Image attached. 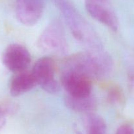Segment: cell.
Masks as SVG:
<instances>
[{
  "label": "cell",
  "instance_id": "cell-1",
  "mask_svg": "<svg viewBox=\"0 0 134 134\" xmlns=\"http://www.w3.org/2000/svg\"><path fill=\"white\" fill-rule=\"evenodd\" d=\"M113 66L110 57L100 49L72 55L66 60L64 69L76 72L93 80L107 76Z\"/></svg>",
  "mask_w": 134,
  "mask_h": 134
},
{
  "label": "cell",
  "instance_id": "cell-2",
  "mask_svg": "<svg viewBox=\"0 0 134 134\" xmlns=\"http://www.w3.org/2000/svg\"><path fill=\"white\" fill-rule=\"evenodd\" d=\"M74 38L87 46L88 50L102 49L94 30L86 21L76 9L67 0H55Z\"/></svg>",
  "mask_w": 134,
  "mask_h": 134
},
{
  "label": "cell",
  "instance_id": "cell-3",
  "mask_svg": "<svg viewBox=\"0 0 134 134\" xmlns=\"http://www.w3.org/2000/svg\"><path fill=\"white\" fill-rule=\"evenodd\" d=\"M38 47L47 53L65 54L68 43L64 28L59 20L51 22L40 36L37 42Z\"/></svg>",
  "mask_w": 134,
  "mask_h": 134
},
{
  "label": "cell",
  "instance_id": "cell-4",
  "mask_svg": "<svg viewBox=\"0 0 134 134\" xmlns=\"http://www.w3.org/2000/svg\"><path fill=\"white\" fill-rule=\"evenodd\" d=\"M32 74L37 86L50 94L57 93L60 85L55 78V64L52 58L43 57L38 59L33 66Z\"/></svg>",
  "mask_w": 134,
  "mask_h": 134
},
{
  "label": "cell",
  "instance_id": "cell-5",
  "mask_svg": "<svg viewBox=\"0 0 134 134\" xmlns=\"http://www.w3.org/2000/svg\"><path fill=\"white\" fill-rule=\"evenodd\" d=\"M60 83L66 95L74 97H83L92 95V80L73 70L64 69Z\"/></svg>",
  "mask_w": 134,
  "mask_h": 134
},
{
  "label": "cell",
  "instance_id": "cell-6",
  "mask_svg": "<svg viewBox=\"0 0 134 134\" xmlns=\"http://www.w3.org/2000/svg\"><path fill=\"white\" fill-rule=\"evenodd\" d=\"M2 60L9 70L16 74L27 70L31 63V55L23 45L12 43L5 50Z\"/></svg>",
  "mask_w": 134,
  "mask_h": 134
},
{
  "label": "cell",
  "instance_id": "cell-7",
  "mask_svg": "<svg viewBox=\"0 0 134 134\" xmlns=\"http://www.w3.org/2000/svg\"><path fill=\"white\" fill-rule=\"evenodd\" d=\"M44 9L42 0H16L15 15L17 20L26 26H32L40 19Z\"/></svg>",
  "mask_w": 134,
  "mask_h": 134
},
{
  "label": "cell",
  "instance_id": "cell-8",
  "mask_svg": "<svg viewBox=\"0 0 134 134\" xmlns=\"http://www.w3.org/2000/svg\"><path fill=\"white\" fill-rule=\"evenodd\" d=\"M86 9L89 15L97 21L114 32L118 30L119 23L116 15L109 7V2L97 0H86Z\"/></svg>",
  "mask_w": 134,
  "mask_h": 134
},
{
  "label": "cell",
  "instance_id": "cell-9",
  "mask_svg": "<svg viewBox=\"0 0 134 134\" xmlns=\"http://www.w3.org/2000/svg\"><path fill=\"white\" fill-rule=\"evenodd\" d=\"M36 86V82L31 71L25 70L16 73L10 82V93L13 97L20 96Z\"/></svg>",
  "mask_w": 134,
  "mask_h": 134
},
{
  "label": "cell",
  "instance_id": "cell-10",
  "mask_svg": "<svg viewBox=\"0 0 134 134\" xmlns=\"http://www.w3.org/2000/svg\"><path fill=\"white\" fill-rule=\"evenodd\" d=\"M64 103L73 111L87 114L94 113L97 109L96 99L92 95L83 97H74L66 95L64 97Z\"/></svg>",
  "mask_w": 134,
  "mask_h": 134
},
{
  "label": "cell",
  "instance_id": "cell-11",
  "mask_svg": "<svg viewBox=\"0 0 134 134\" xmlns=\"http://www.w3.org/2000/svg\"><path fill=\"white\" fill-rule=\"evenodd\" d=\"M87 134H107V124L100 116L92 113L87 114L86 120Z\"/></svg>",
  "mask_w": 134,
  "mask_h": 134
},
{
  "label": "cell",
  "instance_id": "cell-12",
  "mask_svg": "<svg viewBox=\"0 0 134 134\" xmlns=\"http://www.w3.org/2000/svg\"><path fill=\"white\" fill-rule=\"evenodd\" d=\"M109 99L113 104H120L123 101L124 96L120 89L116 86H113L108 93Z\"/></svg>",
  "mask_w": 134,
  "mask_h": 134
},
{
  "label": "cell",
  "instance_id": "cell-13",
  "mask_svg": "<svg viewBox=\"0 0 134 134\" xmlns=\"http://www.w3.org/2000/svg\"><path fill=\"white\" fill-rule=\"evenodd\" d=\"M115 134H134V127L129 124H123L117 129Z\"/></svg>",
  "mask_w": 134,
  "mask_h": 134
},
{
  "label": "cell",
  "instance_id": "cell-14",
  "mask_svg": "<svg viewBox=\"0 0 134 134\" xmlns=\"http://www.w3.org/2000/svg\"><path fill=\"white\" fill-rule=\"evenodd\" d=\"M6 123V113L2 107H0V130L5 126Z\"/></svg>",
  "mask_w": 134,
  "mask_h": 134
},
{
  "label": "cell",
  "instance_id": "cell-15",
  "mask_svg": "<svg viewBox=\"0 0 134 134\" xmlns=\"http://www.w3.org/2000/svg\"><path fill=\"white\" fill-rule=\"evenodd\" d=\"M128 83L130 89L134 92V69L128 73Z\"/></svg>",
  "mask_w": 134,
  "mask_h": 134
}]
</instances>
